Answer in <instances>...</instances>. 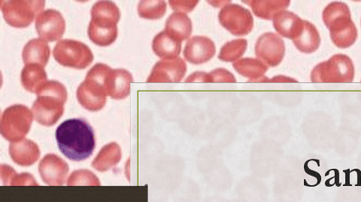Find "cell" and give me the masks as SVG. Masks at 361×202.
<instances>
[{"instance_id": "1", "label": "cell", "mask_w": 361, "mask_h": 202, "mask_svg": "<svg viewBox=\"0 0 361 202\" xmlns=\"http://www.w3.org/2000/svg\"><path fill=\"white\" fill-rule=\"evenodd\" d=\"M55 135L60 151L73 162L88 159L95 150V132L83 118H72L61 122Z\"/></svg>"}, {"instance_id": "2", "label": "cell", "mask_w": 361, "mask_h": 202, "mask_svg": "<svg viewBox=\"0 0 361 202\" xmlns=\"http://www.w3.org/2000/svg\"><path fill=\"white\" fill-rule=\"evenodd\" d=\"M36 94L38 97L32 107L35 120L44 126L56 125L64 113L67 89L60 82L51 80L44 82Z\"/></svg>"}, {"instance_id": "3", "label": "cell", "mask_w": 361, "mask_h": 202, "mask_svg": "<svg viewBox=\"0 0 361 202\" xmlns=\"http://www.w3.org/2000/svg\"><path fill=\"white\" fill-rule=\"evenodd\" d=\"M111 69L108 65L98 63L86 74L76 93L78 101L85 109L98 111L105 106L108 96L105 80Z\"/></svg>"}, {"instance_id": "4", "label": "cell", "mask_w": 361, "mask_h": 202, "mask_svg": "<svg viewBox=\"0 0 361 202\" xmlns=\"http://www.w3.org/2000/svg\"><path fill=\"white\" fill-rule=\"evenodd\" d=\"M355 74V65L351 58L338 53L316 65L311 72V81L314 84H348L354 81Z\"/></svg>"}, {"instance_id": "5", "label": "cell", "mask_w": 361, "mask_h": 202, "mask_svg": "<svg viewBox=\"0 0 361 202\" xmlns=\"http://www.w3.org/2000/svg\"><path fill=\"white\" fill-rule=\"evenodd\" d=\"M32 120L34 113L27 106H11L2 114L0 131L8 141L18 142L30 132Z\"/></svg>"}, {"instance_id": "6", "label": "cell", "mask_w": 361, "mask_h": 202, "mask_svg": "<svg viewBox=\"0 0 361 202\" xmlns=\"http://www.w3.org/2000/svg\"><path fill=\"white\" fill-rule=\"evenodd\" d=\"M41 0H7L1 1V11L7 24L15 28H26L44 11Z\"/></svg>"}, {"instance_id": "7", "label": "cell", "mask_w": 361, "mask_h": 202, "mask_svg": "<svg viewBox=\"0 0 361 202\" xmlns=\"http://www.w3.org/2000/svg\"><path fill=\"white\" fill-rule=\"evenodd\" d=\"M56 63L65 68L82 70L93 63L94 56L87 45L73 39L60 40L53 49Z\"/></svg>"}, {"instance_id": "8", "label": "cell", "mask_w": 361, "mask_h": 202, "mask_svg": "<svg viewBox=\"0 0 361 202\" xmlns=\"http://www.w3.org/2000/svg\"><path fill=\"white\" fill-rule=\"evenodd\" d=\"M219 20L226 30L238 37L251 34L254 26L251 11L235 4L224 6L219 12Z\"/></svg>"}, {"instance_id": "9", "label": "cell", "mask_w": 361, "mask_h": 202, "mask_svg": "<svg viewBox=\"0 0 361 202\" xmlns=\"http://www.w3.org/2000/svg\"><path fill=\"white\" fill-rule=\"evenodd\" d=\"M257 59L271 68H276L286 56V44L280 36L266 32L257 39L255 46Z\"/></svg>"}, {"instance_id": "10", "label": "cell", "mask_w": 361, "mask_h": 202, "mask_svg": "<svg viewBox=\"0 0 361 202\" xmlns=\"http://www.w3.org/2000/svg\"><path fill=\"white\" fill-rule=\"evenodd\" d=\"M35 28L39 39L45 42H55L63 38L66 31L65 19L59 11H44L36 19Z\"/></svg>"}, {"instance_id": "11", "label": "cell", "mask_w": 361, "mask_h": 202, "mask_svg": "<svg viewBox=\"0 0 361 202\" xmlns=\"http://www.w3.org/2000/svg\"><path fill=\"white\" fill-rule=\"evenodd\" d=\"M187 72V64L182 58L162 60L154 65L147 82H179Z\"/></svg>"}, {"instance_id": "12", "label": "cell", "mask_w": 361, "mask_h": 202, "mask_svg": "<svg viewBox=\"0 0 361 202\" xmlns=\"http://www.w3.org/2000/svg\"><path fill=\"white\" fill-rule=\"evenodd\" d=\"M327 28L329 29L332 43L339 49L353 46L358 39V30L353 22L351 14L332 20Z\"/></svg>"}, {"instance_id": "13", "label": "cell", "mask_w": 361, "mask_h": 202, "mask_svg": "<svg viewBox=\"0 0 361 202\" xmlns=\"http://www.w3.org/2000/svg\"><path fill=\"white\" fill-rule=\"evenodd\" d=\"M216 46L211 39L204 36H195L188 41L183 56L188 63L201 65L208 63L214 57Z\"/></svg>"}, {"instance_id": "14", "label": "cell", "mask_w": 361, "mask_h": 202, "mask_svg": "<svg viewBox=\"0 0 361 202\" xmlns=\"http://www.w3.org/2000/svg\"><path fill=\"white\" fill-rule=\"evenodd\" d=\"M41 178L49 185H63L68 175V165L59 156L49 154L41 160L39 166Z\"/></svg>"}, {"instance_id": "15", "label": "cell", "mask_w": 361, "mask_h": 202, "mask_svg": "<svg viewBox=\"0 0 361 202\" xmlns=\"http://www.w3.org/2000/svg\"><path fill=\"white\" fill-rule=\"evenodd\" d=\"M133 77L126 69H111L105 80L106 94L114 100H124L130 94Z\"/></svg>"}, {"instance_id": "16", "label": "cell", "mask_w": 361, "mask_h": 202, "mask_svg": "<svg viewBox=\"0 0 361 202\" xmlns=\"http://www.w3.org/2000/svg\"><path fill=\"white\" fill-rule=\"evenodd\" d=\"M273 25L279 34L293 41L302 34L305 27V20L293 12L284 11L274 16Z\"/></svg>"}, {"instance_id": "17", "label": "cell", "mask_w": 361, "mask_h": 202, "mask_svg": "<svg viewBox=\"0 0 361 202\" xmlns=\"http://www.w3.org/2000/svg\"><path fill=\"white\" fill-rule=\"evenodd\" d=\"M10 155L14 163L20 166L27 167L39 160L40 151L39 146L32 140L23 139L18 142L11 143Z\"/></svg>"}, {"instance_id": "18", "label": "cell", "mask_w": 361, "mask_h": 202, "mask_svg": "<svg viewBox=\"0 0 361 202\" xmlns=\"http://www.w3.org/2000/svg\"><path fill=\"white\" fill-rule=\"evenodd\" d=\"M51 56V48L47 42L41 39H31L23 51V61L26 65H39L47 67Z\"/></svg>"}, {"instance_id": "19", "label": "cell", "mask_w": 361, "mask_h": 202, "mask_svg": "<svg viewBox=\"0 0 361 202\" xmlns=\"http://www.w3.org/2000/svg\"><path fill=\"white\" fill-rule=\"evenodd\" d=\"M152 49L155 55L163 60L175 59L182 51V42L162 31L154 37Z\"/></svg>"}, {"instance_id": "20", "label": "cell", "mask_w": 361, "mask_h": 202, "mask_svg": "<svg viewBox=\"0 0 361 202\" xmlns=\"http://www.w3.org/2000/svg\"><path fill=\"white\" fill-rule=\"evenodd\" d=\"M164 31L172 38L183 42L190 38L192 32V20L187 14L175 12L168 18Z\"/></svg>"}, {"instance_id": "21", "label": "cell", "mask_w": 361, "mask_h": 202, "mask_svg": "<svg viewBox=\"0 0 361 202\" xmlns=\"http://www.w3.org/2000/svg\"><path fill=\"white\" fill-rule=\"evenodd\" d=\"M243 3L252 8L254 15L264 20H273L290 5L289 0H251Z\"/></svg>"}, {"instance_id": "22", "label": "cell", "mask_w": 361, "mask_h": 202, "mask_svg": "<svg viewBox=\"0 0 361 202\" xmlns=\"http://www.w3.org/2000/svg\"><path fill=\"white\" fill-rule=\"evenodd\" d=\"M88 37L93 44L100 47H108L116 42L118 38L117 25H104L90 20Z\"/></svg>"}, {"instance_id": "23", "label": "cell", "mask_w": 361, "mask_h": 202, "mask_svg": "<svg viewBox=\"0 0 361 202\" xmlns=\"http://www.w3.org/2000/svg\"><path fill=\"white\" fill-rule=\"evenodd\" d=\"M47 81V73L39 65H26L20 72V82L23 88L32 94H37Z\"/></svg>"}, {"instance_id": "24", "label": "cell", "mask_w": 361, "mask_h": 202, "mask_svg": "<svg viewBox=\"0 0 361 202\" xmlns=\"http://www.w3.org/2000/svg\"><path fill=\"white\" fill-rule=\"evenodd\" d=\"M233 67L240 75L249 78L250 82H259L269 69L268 65L257 58H244L235 61Z\"/></svg>"}, {"instance_id": "25", "label": "cell", "mask_w": 361, "mask_h": 202, "mask_svg": "<svg viewBox=\"0 0 361 202\" xmlns=\"http://www.w3.org/2000/svg\"><path fill=\"white\" fill-rule=\"evenodd\" d=\"M293 43L298 51L302 53H314L321 46V35L314 24L305 20L303 31L298 39L293 40Z\"/></svg>"}, {"instance_id": "26", "label": "cell", "mask_w": 361, "mask_h": 202, "mask_svg": "<svg viewBox=\"0 0 361 202\" xmlns=\"http://www.w3.org/2000/svg\"><path fill=\"white\" fill-rule=\"evenodd\" d=\"M121 149L116 143L106 144L94 159L92 167L99 172L109 171L121 160Z\"/></svg>"}, {"instance_id": "27", "label": "cell", "mask_w": 361, "mask_h": 202, "mask_svg": "<svg viewBox=\"0 0 361 202\" xmlns=\"http://www.w3.org/2000/svg\"><path fill=\"white\" fill-rule=\"evenodd\" d=\"M185 82H236V78L231 72L224 68L214 70L210 73L197 72L188 77Z\"/></svg>"}, {"instance_id": "28", "label": "cell", "mask_w": 361, "mask_h": 202, "mask_svg": "<svg viewBox=\"0 0 361 202\" xmlns=\"http://www.w3.org/2000/svg\"><path fill=\"white\" fill-rule=\"evenodd\" d=\"M166 10V2L163 0H145L139 2L137 6L139 16L146 20L161 19Z\"/></svg>"}, {"instance_id": "29", "label": "cell", "mask_w": 361, "mask_h": 202, "mask_svg": "<svg viewBox=\"0 0 361 202\" xmlns=\"http://www.w3.org/2000/svg\"><path fill=\"white\" fill-rule=\"evenodd\" d=\"M247 40L235 39L226 43L221 49L219 53V60L226 61V63H233L238 61L247 49Z\"/></svg>"}, {"instance_id": "30", "label": "cell", "mask_w": 361, "mask_h": 202, "mask_svg": "<svg viewBox=\"0 0 361 202\" xmlns=\"http://www.w3.org/2000/svg\"><path fill=\"white\" fill-rule=\"evenodd\" d=\"M92 18H100L114 20L116 23L120 22L121 14L116 3L113 1H98L93 6L90 11Z\"/></svg>"}, {"instance_id": "31", "label": "cell", "mask_w": 361, "mask_h": 202, "mask_svg": "<svg viewBox=\"0 0 361 202\" xmlns=\"http://www.w3.org/2000/svg\"><path fill=\"white\" fill-rule=\"evenodd\" d=\"M351 11L345 3L332 2L323 11L322 19L326 27L329 26L332 20L340 18V16L350 15Z\"/></svg>"}, {"instance_id": "32", "label": "cell", "mask_w": 361, "mask_h": 202, "mask_svg": "<svg viewBox=\"0 0 361 202\" xmlns=\"http://www.w3.org/2000/svg\"><path fill=\"white\" fill-rule=\"evenodd\" d=\"M68 185H100V181L92 172L78 170L72 173Z\"/></svg>"}, {"instance_id": "33", "label": "cell", "mask_w": 361, "mask_h": 202, "mask_svg": "<svg viewBox=\"0 0 361 202\" xmlns=\"http://www.w3.org/2000/svg\"><path fill=\"white\" fill-rule=\"evenodd\" d=\"M171 9L175 11L176 12H180V13H188V12H191L198 5L199 1L197 0H190V1H169Z\"/></svg>"}]
</instances>
